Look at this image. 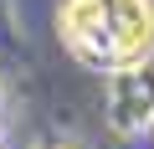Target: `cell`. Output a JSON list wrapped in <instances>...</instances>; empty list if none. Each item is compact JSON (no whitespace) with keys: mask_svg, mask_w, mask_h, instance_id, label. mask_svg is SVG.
Returning <instances> with one entry per match:
<instances>
[{"mask_svg":"<svg viewBox=\"0 0 154 149\" xmlns=\"http://www.w3.org/2000/svg\"><path fill=\"white\" fill-rule=\"evenodd\" d=\"M41 149H82V144H72V139H51V144H41Z\"/></svg>","mask_w":154,"mask_h":149,"instance_id":"3957f363","label":"cell"},{"mask_svg":"<svg viewBox=\"0 0 154 149\" xmlns=\"http://www.w3.org/2000/svg\"><path fill=\"white\" fill-rule=\"evenodd\" d=\"M108 123L123 139H134L154 123V57L108 72Z\"/></svg>","mask_w":154,"mask_h":149,"instance_id":"7a4b0ae2","label":"cell"},{"mask_svg":"<svg viewBox=\"0 0 154 149\" xmlns=\"http://www.w3.org/2000/svg\"><path fill=\"white\" fill-rule=\"evenodd\" d=\"M57 31L77 62L118 72L154 57V0H62Z\"/></svg>","mask_w":154,"mask_h":149,"instance_id":"6da1fadb","label":"cell"}]
</instances>
